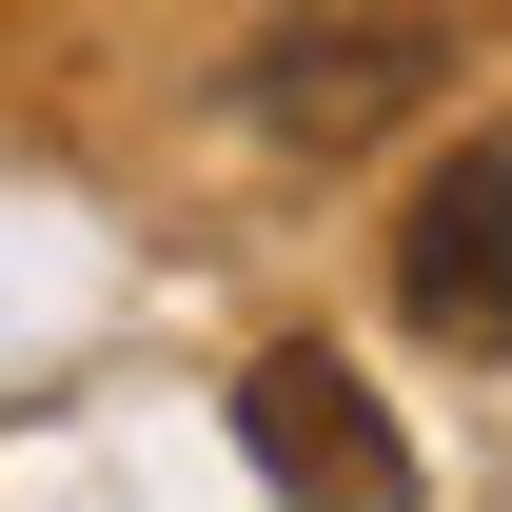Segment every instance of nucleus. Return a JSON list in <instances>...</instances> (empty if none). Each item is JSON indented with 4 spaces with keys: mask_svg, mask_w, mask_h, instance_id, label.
I'll return each mask as SVG.
<instances>
[{
    "mask_svg": "<svg viewBox=\"0 0 512 512\" xmlns=\"http://www.w3.org/2000/svg\"><path fill=\"white\" fill-rule=\"evenodd\" d=\"M256 138H375V119H414V79H434V20H276L256 40Z\"/></svg>",
    "mask_w": 512,
    "mask_h": 512,
    "instance_id": "7ed1b4c3",
    "label": "nucleus"
},
{
    "mask_svg": "<svg viewBox=\"0 0 512 512\" xmlns=\"http://www.w3.org/2000/svg\"><path fill=\"white\" fill-rule=\"evenodd\" d=\"M237 434H256V473L296 512H414V453H394V414L355 394V355H316V335H276L237 375Z\"/></svg>",
    "mask_w": 512,
    "mask_h": 512,
    "instance_id": "f257e3e1",
    "label": "nucleus"
},
{
    "mask_svg": "<svg viewBox=\"0 0 512 512\" xmlns=\"http://www.w3.org/2000/svg\"><path fill=\"white\" fill-rule=\"evenodd\" d=\"M394 316L434 335V355H512V158H434L414 217H394Z\"/></svg>",
    "mask_w": 512,
    "mask_h": 512,
    "instance_id": "f03ea898",
    "label": "nucleus"
}]
</instances>
